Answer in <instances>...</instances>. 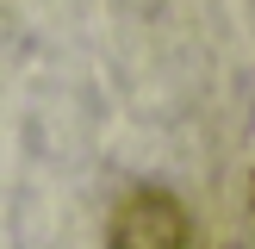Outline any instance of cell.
Masks as SVG:
<instances>
[{
  "instance_id": "1",
  "label": "cell",
  "mask_w": 255,
  "mask_h": 249,
  "mask_svg": "<svg viewBox=\"0 0 255 249\" xmlns=\"http://www.w3.org/2000/svg\"><path fill=\"white\" fill-rule=\"evenodd\" d=\"M112 249H187V212L162 187H137L112 212Z\"/></svg>"
}]
</instances>
